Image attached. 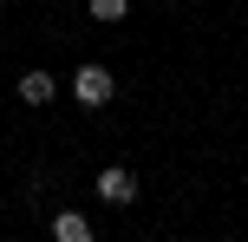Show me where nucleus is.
Returning a JSON list of instances; mask_svg holds the SVG:
<instances>
[{
    "instance_id": "1",
    "label": "nucleus",
    "mask_w": 248,
    "mask_h": 242,
    "mask_svg": "<svg viewBox=\"0 0 248 242\" xmlns=\"http://www.w3.org/2000/svg\"><path fill=\"white\" fill-rule=\"evenodd\" d=\"M72 92L85 105H105V98H111V72H105V65H78V72H72Z\"/></svg>"
},
{
    "instance_id": "2",
    "label": "nucleus",
    "mask_w": 248,
    "mask_h": 242,
    "mask_svg": "<svg viewBox=\"0 0 248 242\" xmlns=\"http://www.w3.org/2000/svg\"><path fill=\"white\" fill-rule=\"evenodd\" d=\"M98 196H105V203H131V196H137V177H131V170H105V177H98Z\"/></svg>"
},
{
    "instance_id": "3",
    "label": "nucleus",
    "mask_w": 248,
    "mask_h": 242,
    "mask_svg": "<svg viewBox=\"0 0 248 242\" xmlns=\"http://www.w3.org/2000/svg\"><path fill=\"white\" fill-rule=\"evenodd\" d=\"M52 236H59V242H98V236H92V223L78 216V210H59V216H52Z\"/></svg>"
},
{
    "instance_id": "4",
    "label": "nucleus",
    "mask_w": 248,
    "mask_h": 242,
    "mask_svg": "<svg viewBox=\"0 0 248 242\" xmlns=\"http://www.w3.org/2000/svg\"><path fill=\"white\" fill-rule=\"evenodd\" d=\"M20 98L26 105H52V72H20Z\"/></svg>"
},
{
    "instance_id": "5",
    "label": "nucleus",
    "mask_w": 248,
    "mask_h": 242,
    "mask_svg": "<svg viewBox=\"0 0 248 242\" xmlns=\"http://www.w3.org/2000/svg\"><path fill=\"white\" fill-rule=\"evenodd\" d=\"M92 13H98V20H124V7H131V0H85Z\"/></svg>"
}]
</instances>
